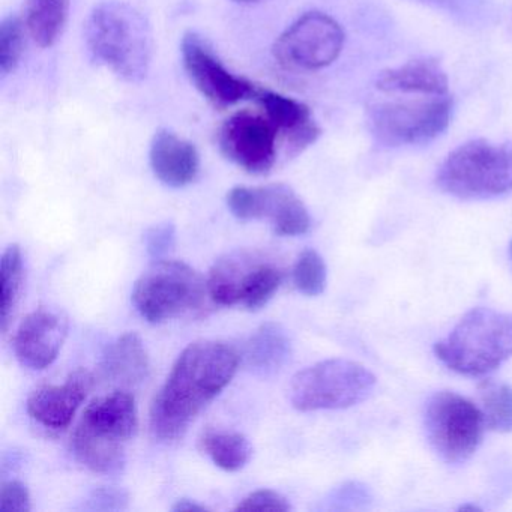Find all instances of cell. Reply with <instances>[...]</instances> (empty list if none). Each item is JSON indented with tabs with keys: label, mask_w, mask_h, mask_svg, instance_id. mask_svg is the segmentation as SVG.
<instances>
[{
	"label": "cell",
	"mask_w": 512,
	"mask_h": 512,
	"mask_svg": "<svg viewBox=\"0 0 512 512\" xmlns=\"http://www.w3.org/2000/svg\"><path fill=\"white\" fill-rule=\"evenodd\" d=\"M238 352L221 341L191 343L179 355L151 407V431L158 440L184 436L191 422L229 385L239 367Z\"/></svg>",
	"instance_id": "obj_1"
},
{
	"label": "cell",
	"mask_w": 512,
	"mask_h": 512,
	"mask_svg": "<svg viewBox=\"0 0 512 512\" xmlns=\"http://www.w3.org/2000/svg\"><path fill=\"white\" fill-rule=\"evenodd\" d=\"M86 44L98 64L127 82H142L152 62V32L145 17L124 2L98 5L86 23Z\"/></svg>",
	"instance_id": "obj_2"
},
{
	"label": "cell",
	"mask_w": 512,
	"mask_h": 512,
	"mask_svg": "<svg viewBox=\"0 0 512 512\" xmlns=\"http://www.w3.org/2000/svg\"><path fill=\"white\" fill-rule=\"evenodd\" d=\"M137 424L136 400L128 392H113L92 401L71 439L74 457L92 472L118 475Z\"/></svg>",
	"instance_id": "obj_3"
},
{
	"label": "cell",
	"mask_w": 512,
	"mask_h": 512,
	"mask_svg": "<svg viewBox=\"0 0 512 512\" xmlns=\"http://www.w3.org/2000/svg\"><path fill=\"white\" fill-rule=\"evenodd\" d=\"M434 353L455 373L485 376L512 356V314L473 308L436 343Z\"/></svg>",
	"instance_id": "obj_4"
},
{
	"label": "cell",
	"mask_w": 512,
	"mask_h": 512,
	"mask_svg": "<svg viewBox=\"0 0 512 512\" xmlns=\"http://www.w3.org/2000/svg\"><path fill=\"white\" fill-rule=\"evenodd\" d=\"M436 184L461 200H487L512 191V142L476 139L458 146L440 164Z\"/></svg>",
	"instance_id": "obj_5"
},
{
	"label": "cell",
	"mask_w": 512,
	"mask_h": 512,
	"mask_svg": "<svg viewBox=\"0 0 512 512\" xmlns=\"http://www.w3.org/2000/svg\"><path fill=\"white\" fill-rule=\"evenodd\" d=\"M376 377L349 359H328L299 371L290 383V403L301 412L340 410L370 397Z\"/></svg>",
	"instance_id": "obj_6"
},
{
	"label": "cell",
	"mask_w": 512,
	"mask_h": 512,
	"mask_svg": "<svg viewBox=\"0 0 512 512\" xmlns=\"http://www.w3.org/2000/svg\"><path fill=\"white\" fill-rule=\"evenodd\" d=\"M208 281L184 262L158 260L137 280L133 302L148 322L161 323L199 310Z\"/></svg>",
	"instance_id": "obj_7"
},
{
	"label": "cell",
	"mask_w": 512,
	"mask_h": 512,
	"mask_svg": "<svg viewBox=\"0 0 512 512\" xmlns=\"http://www.w3.org/2000/svg\"><path fill=\"white\" fill-rule=\"evenodd\" d=\"M452 109L449 95L377 103L368 116L370 131L385 148L427 145L448 130Z\"/></svg>",
	"instance_id": "obj_8"
},
{
	"label": "cell",
	"mask_w": 512,
	"mask_h": 512,
	"mask_svg": "<svg viewBox=\"0 0 512 512\" xmlns=\"http://www.w3.org/2000/svg\"><path fill=\"white\" fill-rule=\"evenodd\" d=\"M428 443L448 464H463L475 454L484 434V413L463 395L440 391L424 413Z\"/></svg>",
	"instance_id": "obj_9"
},
{
	"label": "cell",
	"mask_w": 512,
	"mask_h": 512,
	"mask_svg": "<svg viewBox=\"0 0 512 512\" xmlns=\"http://www.w3.org/2000/svg\"><path fill=\"white\" fill-rule=\"evenodd\" d=\"M283 278L281 269L259 253L232 251L211 269L209 295L223 307L242 304L247 310L257 311L271 301Z\"/></svg>",
	"instance_id": "obj_10"
},
{
	"label": "cell",
	"mask_w": 512,
	"mask_h": 512,
	"mask_svg": "<svg viewBox=\"0 0 512 512\" xmlns=\"http://www.w3.org/2000/svg\"><path fill=\"white\" fill-rule=\"evenodd\" d=\"M344 46V31L328 14H304L278 38L275 58L283 67L317 71L337 61Z\"/></svg>",
	"instance_id": "obj_11"
},
{
	"label": "cell",
	"mask_w": 512,
	"mask_h": 512,
	"mask_svg": "<svg viewBox=\"0 0 512 512\" xmlns=\"http://www.w3.org/2000/svg\"><path fill=\"white\" fill-rule=\"evenodd\" d=\"M182 64L197 91L218 109H227L244 100H256L259 86L227 70L214 50L196 32L182 38Z\"/></svg>",
	"instance_id": "obj_12"
},
{
	"label": "cell",
	"mask_w": 512,
	"mask_h": 512,
	"mask_svg": "<svg viewBox=\"0 0 512 512\" xmlns=\"http://www.w3.org/2000/svg\"><path fill=\"white\" fill-rule=\"evenodd\" d=\"M227 206L239 220L269 218L280 236H301L311 227L307 206L284 184L235 187L227 194Z\"/></svg>",
	"instance_id": "obj_13"
},
{
	"label": "cell",
	"mask_w": 512,
	"mask_h": 512,
	"mask_svg": "<svg viewBox=\"0 0 512 512\" xmlns=\"http://www.w3.org/2000/svg\"><path fill=\"white\" fill-rule=\"evenodd\" d=\"M277 127L268 116L238 112L218 131V146L227 160L253 175H265L277 161Z\"/></svg>",
	"instance_id": "obj_14"
},
{
	"label": "cell",
	"mask_w": 512,
	"mask_h": 512,
	"mask_svg": "<svg viewBox=\"0 0 512 512\" xmlns=\"http://www.w3.org/2000/svg\"><path fill=\"white\" fill-rule=\"evenodd\" d=\"M67 335V317L44 308L34 311L17 329L14 338L17 358L31 370H44L58 358Z\"/></svg>",
	"instance_id": "obj_15"
},
{
	"label": "cell",
	"mask_w": 512,
	"mask_h": 512,
	"mask_svg": "<svg viewBox=\"0 0 512 512\" xmlns=\"http://www.w3.org/2000/svg\"><path fill=\"white\" fill-rule=\"evenodd\" d=\"M92 385L94 377L89 371H74L64 385L43 386L32 392L28 400V413L34 421L49 430H64L88 397Z\"/></svg>",
	"instance_id": "obj_16"
},
{
	"label": "cell",
	"mask_w": 512,
	"mask_h": 512,
	"mask_svg": "<svg viewBox=\"0 0 512 512\" xmlns=\"http://www.w3.org/2000/svg\"><path fill=\"white\" fill-rule=\"evenodd\" d=\"M269 121L277 127L290 155L301 154L320 137V128L311 110L301 101L260 88L256 97Z\"/></svg>",
	"instance_id": "obj_17"
},
{
	"label": "cell",
	"mask_w": 512,
	"mask_h": 512,
	"mask_svg": "<svg viewBox=\"0 0 512 512\" xmlns=\"http://www.w3.org/2000/svg\"><path fill=\"white\" fill-rule=\"evenodd\" d=\"M149 160L155 176L172 188L191 184L200 169L196 146L169 130L155 134Z\"/></svg>",
	"instance_id": "obj_18"
},
{
	"label": "cell",
	"mask_w": 512,
	"mask_h": 512,
	"mask_svg": "<svg viewBox=\"0 0 512 512\" xmlns=\"http://www.w3.org/2000/svg\"><path fill=\"white\" fill-rule=\"evenodd\" d=\"M376 88L383 94L442 97L449 95V80L436 59L424 58L382 71Z\"/></svg>",
	"instance_id": "obj_19"
},
{
	"label": "cell",
	"mask_w": 512,
	"mask_h": 512,
	"mask_svg": "<svg viewBox=\"0 0 512 512\" xmlns=\"http://www.w3.org/2000/svg\"><path fill=\"white\" fill-rule=\"evenodd\" d=\"M104 376L124 386L140 385L149 377L151 364L142 338L134 332L113 341L103 356Z\"/></svg>",
	"instance_id": "obj_20"
},
{
	"label": "cell",
	"mask_w": 512,
	"mask_h": 512,
	"mask_svg": "<svg viewBox=\"0 0 512 512\" xmlns=\"http://www.w3.org/2000/svg\"><path fill=\"white\" fill-rule=\"evenodd\" d=\"M292 355V343L286 329L278 323L260 326L245 346V364L260 376H271L287 364Z\"/></svg>",
	"instance_id": "obj_21"
},
{
	"label": "cell",
	"mask_w": 512,
	"mask_h": 512,
	"mask_svg": "<svg viewBox=\"0 0 512 512\" xmlns=\"http://www.w3.org/2000/svg\"><path fill=\"white\" fill-rule=\"evenodd\" d=\"M70 0H26V28L38 46L47 49L61 37Z\"/></svg>",
	"instance_id": "obj_22"
},
{
	"label": "cell",
	"mask_w": 512,
	"mask_h": 512,
	"mask_svg": "<svg viewBox=\"0 0 512 512\" xmlns=\"http://www.w3.org/2000/svg\"><path fill=\"white\" fill-rule=\"evenodd\" d=\"M200 443H202L203 452H206L214 464L226 472H238L244 469L253 457V446L241 433L208 431Z\"/></svg>",
	"instance_id": "obj_23"
},
{
	"label": "cell",
	"mask_w": 512,
	"mask_h": 512,
	"mask_svg": "<svg viewBox=\"0 0 512 512\" xmlns=\"http://www.w3.org/2000/svg\"><path fill=\"white\" fill-rule=\"evenodd\" d=\"M478 389L487 428L499 433L512 431V386L484 380Z\"/></svg>",
	"instance_id": "obj_24"
},
{
	"label": "cell",
	"mask_w": 512,
	"mask_h": 512,
	"mask_svg": "<svg viewBox=\"0 0 512 512\" xmlns=\"http://www.w3.org/2000/svg\"><path fill=\"white\" fill-rule=\"evenodd\" d=\"M2 310H0V325L2 331H7L13 317L14 308L19 301L20 292H22L23 278H25V269H23L22 250L19 245H10L2 256Z\"/></svg>",
	"instance_id": "obj_25"
},
{
	"label": "cell",
	"mask_w": 512,
	"mask_h": 512,
	"mask_svg": "<svg viewBox=\"0 0 512 512\" xmlns=\"http://www.w3.org/2000/svg\"><path fill=\"white\" fill-rule=\"evenodd\" d=\"M470 28H487L497 19V10L491 0H415Z\"/></svg>",
	"instance_id": "obj_26"
},
{
	"label": "cell",
	"mask_w": 512,
	"mask_h": 512,
	"mask_svg": "<svg viewBox=\"0 0 512 512\" xmlns=\"http://www.w3.org/2000/svg\"><path fill=\"white\" fill-rule=\"evenodd\" d=\"M293 283L305 296L322 295L326 287V265L317 251H302L293 268Z\"/></svg>",
	"instance_id": "obj_27"
},
{
	"label": "cell",
	"mask_w": 512,
	"mask_h": 512,
	"mask_svg": "<svg viewBox=\"0 0 512 512\" xmlns=\"http://www.w3.org/2000/svg\"><path fill=\"white\" fill-rule=\"evenodd\" d=\"M25 49V28L16 16L7 17L0 25V71L2 74L16 70Z\"/></svg>",
	"instance_id": "obj_28"
},
{
	"label": "cell",
	"mask_w": 512,
	"mask_h": 512,
	"mask_svg": "<svg viewBox=\"0 0 512 512\" xmlns=\"http://www.w3.org/2000/svg\"><path fill=\"white\" fill-rule=\"evenodd\" d=\"M326 500L331 509H364L368 508L373 496L367 485L350 481L335 488Z\"/></svg>",
	"instance_id": "obj_29"
},
{
	"label": "cell",
	"mask_w": 512,
	"mask_h": 512,
	"mask_svg": "<svg viewBox=\"0 0 512 512\" xmlns=\"http://www.w3.org/2000/svg\"><path fill=\"white\" fill-rule=\"evenodd\" d=\"M175 244V224L161 223L146 230L145 247L152 259L163 260L175 248Z\"/></svg>",
	"instance_id": "obj_30"
},
{
	"label": "cell",
	"mask_w": 512,
	"mask_h": 512,
	"mask_svg": "<svg viewBox=\"0 0 512 512\" xmlns=\"http://www.w3.org/2000/svg\"><path fill=\"white\" fill-rule=\"evenodd\" d=\"M290 509L292 506L283 494L274 490H257L242 499L235 511L287 512Z\"/></svg>",
	"instance_id": "obj_31"
},
{
	"label": "cell",
	"mask_w": 512,
	"mask_h": 512,
	"mask_svg": "<svg viewBox=\"0 0 512 512\" xmlns=\"http://www.w3.org/2000/svg\"><path fill=\"white\" fill-rule=\"evenodd\" d=\"M31 494L20 481H8L0 488V512L31 511Z\"/></svg>",
	"instance_id": "obj_32"
},
{
	"label": "cell",
	"mask_w": 512,
	"mask_h": 512,
	"mask_svg": "<svg viewBox=\"0 0 512 512\" xmlns=\"http://www.w3.org/2000/svg\"><path fill=\"white\" fill-rule=\"evenodd\" d=\"M92 502H94V506L92 508H98L100 503H103L104 509H112V508H122V503L127 502V497L122 491L112 490H101L97 491L92 497Z\"/></svg>",
	"instance_id": "obj_33"
},
{
	"label": "cell",
	"mask_w": 512,
	"mask_h": 512,
	"mask_svg": "<svg viewBox=\"0 0 512 512\" xmlns=\"http://www.w3.org/2000/svg\"><path fill=\"white\" fill-rule=\"evenodd\" d=\"M173 512H185V511H208L205 505L193 502L190 499H179L175 505L172 506Z\"/></svg>",
	"instance_id": "obj_34"
},
{
	"label": "cell",
	"mask_w": 512,
	"mask_h": 512,
	"mask_svg": "<svg viewBox=\"0 0 512 512\" xmlns=\"http://www.w3.org/2000/svg\"><path fill=\"white\" fill-rule=\"evenodd\" d=\"M233 2H236V4L251 5L259 4V2H262V0H233Z\"/></svg>",
	"instance_id": "obj_35"
},
{
	"label": "cell",
	"mask_w": 512,
	"mask_h": 512,
	"mask_svg": "<svg viewBox=\"0 0 512 512\" xmlns=\"http://www.w3.org/2000/svg\"><path fill=\"white\" fill-rule=\"evenodd\" d=\"M511 256H512V244H511Z\"/></svg>",
	"instance_id": "obj_36"
}]
</instances>
